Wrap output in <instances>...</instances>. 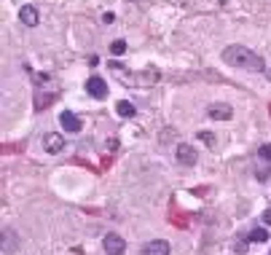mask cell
<instances>
[{
    "instance_id": "obj_9",
    "label": "cell",
    "mask_w": 271,
    "mask_h": 255,
    "mask_svg": "<svg viewBox=\"0 0 271 255\" xmlns=\"http://www.w3.org/2000/svg\"><path fill=\"white\" fill-rule=\"evenodd\" d=\"M209 118H215V121H228L231 116H234V111H231V105H223V102H218V105H212L209 108Z\"/></svg>"
},
{
    "instance_id": "obj_6",
    "label": "cell",
    "mask_w": 271,
    "mask_h": 255,
    "mask_svg": "<svg viewBox=\"0 0 271 255\" xmlns=\"http://www.w3.org/2000/svg\"><path fill=\"white\" fill-rule=\"evenodd\" d=\"M59 124H62V129H67V132H78V129H81V118L75 116L73 111L59 113Z\"/></svg>"
},
{
    "instance_id": "obj_4",
    "label": "cell",
    "mask_w": 271,
    "mask_h": 255,
    "mask_svg": "<svg viewBox=\"0 0 271 255\" xmlns=\"http://www.w3.org/2000/svg\"><path fill=\"white\" fill-rule=\"evenodd\" d=\"M19 22L27 24V27H35V24L41 22V14H38L35 6H22L19 8Z\"/></svg>"
},
{
    "instance_id": "obj_5",
    "label": "cell",
    "mask_w": 271,
    "mask_h": 255,
    "mask_svg": "<svg viewBox=\"0 0 271 255\" xmlns=\"http://www.w3.org/2000/svg\"><path fill=\"white\" fill-rule=\"evenodd\" d=\"M43 148H46L48 153H62L64 151V137L57 134V132L46 134V137H43Z\"/></svg>"
},
{
    "instance_id": "obj_12",
    "label": "cell",
    "mask_w": 271,
    "mask_h": 255,
    "mask_svg": "<svg viewBox=\"0 0 271 255\" xmlns=\"http://www.w3.org/2000/svg\"><path fill=\"white\" fill-rule=\"evenodd\" d=\"M51 99H54V94H43V97L35 99V108H38V111H43V108H46V105L51 102Z\"/></svg>"
},
{
    "instance_id": "obj_14",
    "label": "cell",
    "mask_w": 271,
    "mask_h": 255,
    "mask_svg": "<svg viewBox=\"0 0 271 255\" xmlns=\"http://www.w3.org/2000/svg\"><path fill=\"white\" fill-rule=\"evenodd\" d=\"M260 159H266V161H271V145H263V148H260Z\"/></svg>"
},
{
    "instance_id": "obj_10",
    "label": "cell",
    "mask_w": 271,
    "mask_h": 255,
    "mask_svg": "<svg viewBox=\"0 0 271 255\" xmlns=\"http://www.w3.org/2000/svg\"><path fill=\"white\" fill-rule=\"evenodd\" d=\"M115 113H118V116H124V118H132L137 111H134V105H132V102H127V99H121V102L115 105Z\"/></svg>"
},
{
    "instance_id": "obj_8",
    "label": "cell",
    "mask_w": 271,
    "mask_h": 255,
    "mask_svg": "<svg viewBox=\"0 0 271 255\" xmlns=\"http://www.w3.org/2000/svg\"><path fill=\"white\" fill-rule=\"evenodd\" d=\"M196 151L191 148V145H177V161L180 164H185V167H193L196 164Z\"/></svg>"
},
{
    "instance_id": "obj_2",
    "label": "cell",
    "mask_w": 271,
    "mask_h": 255,
    "mask_svg": "<svg viewBox=\"0 0 271 255\" xmlns=\"http://www.w3.org/2000/svg\"><path fill=\"white\" fill-rule=\"evenodd\" d=\"M102 247L108 255H124L127 253V242H124V237H118V234H108V237L102 239Z\"/></svg>"
},
{
    "instance_id": "obj_3",
    "label": "cell",
    "mask_w": 271,
    "mask_h": 255,
    "mask_svg": "<svg viewBox=\"0 0 271 255\" xmlns=\"http://www.w3.org/2000/svg\"><path fill=\"white\" fill-rule=\"evenodd\" d=\"M86 92L92 94L94 99H105V97H108V83H105L99 76H92L86 81Z\"/></svg>"
},
{
    "instance_id": "obj_11",
    "label": "cell",
    "mask_w": 271,
    "mask_h": 255,
    "mask_svg": "<svg viewBox=\"0 0 271 255\" xmlns=\"http://www.w3.org/2000/svg\"><path fill=\"white\" fill-rule=\"evenodd\" d=\"M110 51H113L115 57L124 54V51H127V41H113V43H110Z\"/></svg>"
},
{
    "instance_id": "obj_15",
    "label": "cell",
    "mask_w": 271,
    "mask_h": 255,
    "mask_svg": "<svg viewBox=\"0 0 271 255\" xmlns=\"http://www.w3.org/2000/svg\"><path fill=\"white\" fill-rule=\"evenodd\" d=\"M263 223H266V226H271V207L263 212Z\"/></svg>"
},
{
    "instance_id": "obj_7",
    "label": "cell",
    "mask_w": 271,
    "mask_h": 255,
    "mask_svg": "<svg viewBox=\"0 0 271 255\" xmlns=\"http://www.w3.org/2000/svg\"><path fill=\"white\" fill-rule=\"evenodd\" d=\"M143 255H169V242L164 239H153L143 247Z\"/></svg>"
},
{
    "instance_id": "obj_1",
    "label": "cell",
    "mask_w": 271,
    "mask_h": 255,
    "mask_svg": "<svg viewBox=\"0 0 271 255\" xmlns=\"http://www.w3.org/2000/svg\"><path fill=\"white\" fill-rule=\"evenodd\" d=\"M223 62L225 64H234V67H242V70H255V73H260L263 67V59L258 57L255 51H250L247 46H228L223 51Z\"/></svg>"
},
{
    "instance_id": "obj_13",
    "label": "cell",
    "mask_w": 271,
    "mask_h": 255,
    "mask_svg": "<svg viewBox=\"0 0 271 255\" xmlns=\"http://www.w3.org/2000/svg\"><path fill=\"white\" fill-rule=\"evenodd\" d=\"M253 239H255V242H266V239H269V234H266L263 228H255V231H253Z\"/></svg>"
},
{
    "instance_id": "obj_16",
    "label": "cell",
    "mask_w": 271,
    "mask_h": 255,
    "mask_svg": "<svg viewBox=\"0 0 271 255\" xmlns=\"http://www.w3.org/2000/svg\"><path fill=\"white\" fill-rule=\"evenodd\" d=\"M266 78H269V81H271V67H269V70H266Z\"/></svg>"
}]
</instances>
